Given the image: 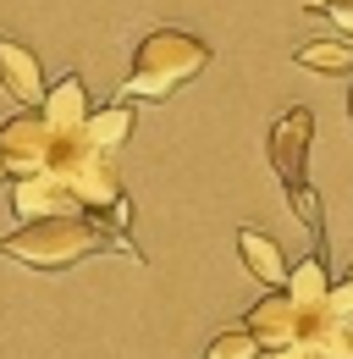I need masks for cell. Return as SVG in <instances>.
<instances>
[{
	"mask_svg": "<svg viewBox=\"0 0 353 359\" xmlns=\"http://www.w3.org/2000/svg\"><path fill=\"white\" fill-rule=\"evenodd\" d=\"M0 182H6V161H0Z\"/></svg>",
	"mask_w": 353,
	"mask_h": 359,
	"instance_id": "obj_17",
	"label": "cell"
},
{
	"mask_svg": "<svg viewBox=\"0 0 353 359\" xmlns=\"http://www.w3.org/2000/svg\"><path fill=\"white\" fill-rule=\"evenodd\" d=\"M237 255H243V271L254 276V282H265V293H282L287 282H293V266H287V255H282V243L270 238V232H260V226H237Z\"/></svg>",
	"mask_w": 353,
	"mask_h": 359,
	"instance_id": "obj_8",
	"label": "cell"
},
{
	"mask_svg": "<svg viewBox=\"0 0 353 359\" xmlns=\"http://www.w3.org/2000/svg\"><path fill=\"white\" fill-rule=\"evenodd\" d=\"M326 320H337V326H353V276H342L337 287H331V299H326Z\"/></svg>",
	"mask_w": 353,
	"mask_h": 359,
	"instance_id": "obj_14",
	"label": "cell"
},
{
	"mask_svg": "<svg viewBox=\"0 0 353 359\" xmlns=\"http://www.w3.org/2000/svg\"><path fill=\"white\" fill-rule=\"evenodd\" d=\"M72 144H78V138H72ZM61 149H67V138L44 122V111H17L11 122H0V161H6V172L17 182L55 172Z\"/></svg>",
	"mask_w": 353,
	"mask_h": 359,
	"instance_id": "obj_4",
	"label": "cell"
},
{
	"mask_svg": "<svg viewBox=\"0 0 353 359\" xmlns=\"http://www.w3.org/2000/svg\"><path fill=\"white\" fill-rule=\"evenodd\" d=\"M132 122H138V111H132V100H116V105H105V111H94L88 116V144L94 149H105V155H116L122 144L132 138Z\"/></svg>",
	"mask_w": 353,
	"mask_h": 359,
	"instance_id": "obj_11",
	"label": "cell"
},
{
	"mask_svg": "<svg viewBox=\"0 0 353 359\" xmlns=\"http://www.w3.org/2000/svg\"><path fill=\"white\" fill-rule=\"evenodd\" d=\"M205 67H210V45H205L199 34H188V28H155V34H144L138 50H132L122 100H172V94L188 89Z\"/></svg>",
	"mask_w": 353,
	"mask_h": 359,
	"instance_id": "obj_2",
	"label": "cell"
},
{
	"mask_svg": "<svg viewBox=\"0 0 353 359\" xmlns=\"http://www.w3.org/2000/svg\"><path fill=\"white\" fill-rule=\"evenodd\" d=\"M348 116H353V94H348Z\"/></svg>",
	"mask_w": 353,
	"mask_h": 359,
	"instance_id": "obj_18",
	"label": "cell"
},
{
	"mask_svg": "<svg viewBox=\"0 0 353 359\" xmlns=\"http://www.w3.org/2000/svg\"><path fill=\"white\" fill-rule=\"evenodd\" d=\"M270 359H314V348H309V343H298V348H287V354H270Z\"/></svg>",
	"mask_w": 353,
	"mask_h": 359,
	"instance_id": "obj_16",
	"label": "cell"
},
{
	"mask_svg": "<svg viewBox=\"0 0 353 359\" xmlns=\"http://www.w3.org/2000/svg\"><path fill=\"white\" fill-rule=\"evenodd\" d=\"M88 116H94V111H88L83 78H78V72H67V78L50 89V100H44V122H50L55 133L72 144V138H83V133H88Z\"/></svg>",
	"mask_w": 353,
	"mask_h": 359,
	"instance_id": "obj_9",
	"label": "cell"
},
{
	"mask_svg": "<svg viewBox=\"0 0 353 359\" xmlns=\"http://www.w3.org/2000/svg\"><path fill=\"white\" fill-rule=\"evenodd\" d=\"M309 138H314V111H309V105L282 111V116L270 122V133H265V161H270V172L282 182L293 216L320 232V199H314V188H309Z\"/></svg>",
	"mask_w": 353,
	"mask_h": 359,
	"instance_id": "obj_3",
	"label": "cell"
},
{
	"mask_svg": "<svg viewBox=\"0 0 353 359\" xmlns=\"http://www.w3.org/2000/svg\"><path fill=\"white\" fill-rule=\"evenodd\" d=\"M243 326L254 332V343H260L265 359H270V354H287V348L309 343V337H314V326H320V315L304 310V304L282 287V293H265L260 304H249Z\"/></svg>",
	"mask_w": 353,
	"mask_h": 359,
	"instance_id": "obj_5",
	"label": "cell"
},
{
	"mask_svg": "<svg viewBox=\"0 0 353 359\" xmlns=\"http://www.w3.org/2000/svg\"><path fill=\"white\" fill-rule=\"evenodd\" d=\"M0 89L11 94L22 111H34V105H44V100H50L39 55L22 45V39H11V34H0Z\"/></svg>",
	"mask_w": 353,
	"mask_h": 359,
	"instance_id": "obj_7",
	"label": "cell"
},
{
	"mask_svg": "<svg viewBox=\"0 0 353 359\" xmlns=\"http://www.w3.org/2000/svg\"><path fill=\"white\" fill-rule=\"evenodd\" d=\"M326 17H331V22H337V28H342V34H353V0H342V6H331V11H326Z\"/></svg>",
	"mask_w": 353,
	"mask_h": 359,
	"instance_id": "obj_15",
	"label": "cell"
},
{
	"mask_svg": "<svg viewBox=\"0 0 353 359\" xmlns=\"http://www.w3.org/2000/svg\"><path fill=\"white\" fill-rule=\"evenodd\" d=\"M331 287H337V282H331V271H326V226H320V232H314V249H309L304 260L293 266V282H287V293H293L304 310L320 315V310H326V299H331Z\"/></svg>",
	"mask_w": 353,
	"mask_h": 359,
	"instance_id": "obj_10",
	"label": "cell"
},
{
	"mask_svg": "<svg viewBox=\"0 0 353 359\" xmlns=\"http://www.w3.org/2000/svg\"><path fill=\"white\" fill-rule=\"evenodd\" d=\"M11 216L22 226H34V222H55V216H83V205L55 172H44V177L11 182Z\"/></svg>",
	"mask_w": 353,
	"mask_h": 359,
	"instance_id": "obj_6",
	"label": "cell"
},
{
	"mask_svg": "<svg viewBox=\"0 0 353 359\" xmlns=\"http://www.w3.org/2000/svg\"><path fill=\"white\" fill-rule=\"evenodd\" d=\"M99 249H122V243L111 238V226L94 222V216H55V222H34V226H17V232L0 238L6 260H17L28 271H44V276L72 271L78 260L99 255Z\"/></svg>",
	"mask_w": 353,
	"mask_h": 359,
	"instance_id": "obj_1",
	"label": "cell"
},
{
	"mask_svg": "<svg viewBox=\"0 0 353 359\" xmlns=\"http://www.w3.org/2000/svg\"><path fill=\"white\" fill-rule=\"evenodd\" d=\"M260 354H265V348L254 343V332H249V326H226V332L210 337V348H205L199 359H260Z\"/></svg>",
	"mask_w": 353,
	"mask_h": 359,
	"instance_id": "obj_13",
	"label": "cell"
},
{
	"mask_svg": "<svg viewBox=\"0 0 353 359\" xmlns=\"http://www.w3.org/2000/svg\"><path fill=\"white\" fill-rule=\"evenodd\" d=\"M293 61L320 78H353V45H342V39H309L293 50Z\"/></svg>",
	"mask_w": 353,
	"mask_h": 359,
	"instance_id": "obj_12",
	"label": "cell"
}]
</instances>
